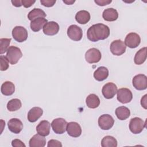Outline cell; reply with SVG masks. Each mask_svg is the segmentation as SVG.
Here are the masks:
<instances>
[{"instance_id":"obj_25","label":"cell","mask_w":147,"mask_h":147,"mask_svg":"<svg viewBox=\"0 0 147 147\" xmlns=\"http://www.w3.org/2000/svg\"><path fill=\"white\" fill-rule=\"evenodd\" d=\"M146 59V47H144L137 52L134 58L136 64L141 65L143 64Z\"/></svg>"},{"instance_id":"obj_1","label":"cell","mask_w":147,"mask_h":147,"mask_svg":"<svg viewBox=\"0 0 147 147\" xmlns=\"http://www.w3.org/2000/svg\"><path fill=\"white\" fill-rule=\"evenodd\" d=\"M110 35V29L108 26L99 23L90 26L87 32V36L89 40L96 42L107 38Z\"/></svg>"},{"instance_id":"obj_21","label":"cell","mask_w":147,"mask_h":147,"mask_svg":"<svg viewBox=\"0 0 147 147\" xmlns=\"http://www.w3.org/2000/svg\"><path fill=\"white\" fill-rule=\"evenodd\" d=\"M102 17L106 21H114L117 20L118 13L117 10L113 8H108L103 11Z\"/></svg>"},{"instance_id":"obj_34","label":"cell","mask_w":147,"mask_h":147,"mask_svg":"<svg viewBox=\"0 0 147 147\" xmlns=\"http://www.w3.org/2000/svg\"><path fill=\"white\" fill-rule=\"evenodd\" d=\"M56 0H41L40 2L41 3L45 6V7H52L53 6L55 3H56Z\"/></svg>"},{"instance_id":"obj_11","label":"cell","mask_w":147,"mask_h":147,"mask_svg":"<svg viewBox=\"0 0 147 147\" xmlns=\"http://www.w3.org/2000/svg\"><path fill=\"white\" fill-rule=\"evenodd\" d=\"M141 42V38L140 36L134 32L129 33L125 37V44L126 46L130 48H135L137 47Z\"/></svg>"},{"instance_id":"obj_26","label":"cell","mask_w":147,"mask_h":147,"mask_svg":"<svg viewBox=\"0 0 147 147\" xmlns=\"http://www.w3.org/2000/svg\"><path fill=\"white\" fill-rule=\"evenodd\" d=\"M115 115L119 120H125L130 115V110L125 106H120L115 109Z\"/></svg>"},{"instance_id":"obj_9","label":"cell","mask_w":147,"mask_h":147,"mask_svg":"<svg viewBox=\"0 0 147 147\" xmlns=\"http://www.w3.org/2000/svg\"><path fill=\"white\" fill-rule=\"evenodd\" d=\"M114 123L113 118L109 114H103L98 119V125L102 130H109Z\"/></svg>"},{"instance_id":"obj_7","label":"cell","mask_w":147,"mask_h":147,"mask_svg":"<svg viewBox=\"0 0 147 147\" xmlns=\"http://www.w3.org/2000/svg\"><path fill=\"white\" fill-rule=\"evenodd\" d=\"M102 57L100 52L95 48L89 49L85 54L86 60L90 64L99 62Z\"/></svg>"},{"instance_id":"obj_12","label":"cell","mask_w":147,"mask_h":147,"mask_svg":"<svg viewBox=\"0 0 147 147\" xmlns=\"http://www.w3.org/2000/svg\"><path fill=\"white\" fill-rule=\"evenodd\" d=\"M117 99L122 103H127L130 102L133 98L131 91L127 88H122L119 89L117 92Z\"/></svg>"},{"instance_id":"obj_35","label":"cell","mask_w":147,"mask_h":147,"mask_svg":"<svg viewBox=\"0 0 147 147\" xmlns=\"http://www.w3.org/2000/svg\"><path fill=\"white\" fill-rule=\"evenodd\" d=\"M11 145L14 147H25V145L18 139H14L11 142Z\"/></svg>"},{"instance_id":"obj_20","label":"cell","mask_w":147,"mask_h":147,"mask_svg":"<svg viewBox=\"0 0 147 147\" xmlns=\"http://www.w3.org/2000/svg\"><path fill=\"white\" fill-rule=\"evenodd\" d=\"M109 76L108 69L103 66L98 67L94 73V78L97 81H103L107 78Z\"/></svg>"},{"instance_id":"obj_38","label":"cell","mask_w":147,"mask_h":147,"mask_svg":"<svg viewBox=\"0 0 147 147\" xmlns=\"http://www.w3.org/2000/svg\"><path fill=\"white\" fill-rule=\"evenodd\" d=\"M11 2L12 3L13 5L16 7H20L22 5V1L20 0H12L11 1Z\"/></svg>"},{"instance_id":"obj_19","label":"cell","mask_w":147,"mask_h":147,"mask_svg":"<svg viewBox=\"0 0 147 147\" xmlns=\"http://www.w3.org/2000/svg\"><path fill=\"white\" fill-rule=\"evenodd\" d=\"M43 110L39 107H34L28 113V119L30 122L37 121L42 115Z\"/></svg>"},{"instance_id":"obj_2","label":"cell","mask_w":147,"mask_h":147,"mask_svg":"<svg viewBox=\"0 0 147 147\" xmlns=\"http://www.w3.org/2000/svg\"><path fill=\"white\" fill-rule=\"evenodd\" d=\"M22 56V52L18 47L15 46H10L9 47L6 51V57L9 60V62L12 65L17 63Z\"/></svg>"},{"instance_id":"obj_10","label":"cell","mask_w":147,"mask_h":147,"mask_svg":"<svg viewBox=\"0 0 147 147\" xmlns=\"http://www.w3.org/2000/svg\"><path fill=\"white\" fill-rule=\"evenodd\" d=\"M133 87L137 90H144L147 87V77L144 74H138L132 80Z\"/></svg>"},{"instance_id":"obj_17","label":"cell","mask_w":147,"mask_h":147,"mask_svg":"<svg viewBox=\"0 0 147 147\" xmlns=\"http://www.w3.org/2000/svg\"><path fill=\"white\" fill-rule=\"evenodd\" d=\"M46 144V139L44 136L39 134L34 135L29 140V145L30 147H44Z\"/></svg>"},{"instance_id":"obj_5","label":"cell","mask_w":147,"mask_h":147,"mask_svg":"<svg viewBox=\"0 0 147 147\" xmlns=\"http://www.w3.org/2000/svg\"><path fill=\"white\" fill-rule=\"evenodd\" d=\"M67 122L62 118H58L53 119L51 123L52 129L56 134H63L67 129Z\"/></svg>"},{"instance_id":"obj_15","label":"cell","mask_w":147,"mask_h":147,"mask_svg":"<svg viewBox=\"0 0 147 147\" xmlns=\"http://www.w3.org/2000/svg\"><path fill=\"white\" fill-rule=\"evenodd\" d=\"M43 32L48 36H53L56 34L59 30V24L55 21L48 22L43 27Z\"/></svg>"},{"instance_id":"obj_16","label":"cell","mask_w":147,"mask_h":147,"mask_svg":"<svg viewBox=\"0 0 147 147\" xmlns=\"http://www.w3.org/2000/svg\"><path fill=\"white\" fill-rule=\"evenodd\" d=\"M7 126L10 131L14 134L20 133L23 129L22 122L16 118L10 119L8 122Z\"/></svg>"},{"instance_id":"obj_28","label":"cell","mask_w":147,"mask_h":147,"mask_svg":"<svg viewBox=\"0 0 147 147\" xmlns=\"http://www.w3.org/2000/svg\"><path fill=\"white\" fill-rule=\"evenodd\" d=\"M45 13L39 8H34L28 14V18L31 21L38 18H45Z\"/></svg>"},{"instance_id":"obj_33","label":"cell","mask_w":147,"mask_h":147,"mask_svg":"<svg viewBox=\"0 0 147 147\" xmlns=\"http://www.w3.org/2000/svg\"><path fill=\"white\" fill-rule=\"evenodd\" d=\"M48 147H61V143L56 140H51L48 142Z\"/></svg>"},{"instance_id":"obj_31","label":"cell","mask_w":147,"mask_h":147,"mask_svg":"<svg viewBox=\"0 0 147 147\" xmlns=\"http://www.w3.org/2000/svg\"><path fill=\"white\" fill-rule=\"evenodd\" d=\"M11 41V38H2L0 39V53L3 54L7 51Z\"/></svg>"},{"instance_id":"obj_40","label":"cell","mask_w":147,"mask_h":147,"mask_svg":"<svg viewBox=\"0 0 147 147\" xmlns=\"http://www.w3.org/2000/svg\"><path fill=\"white\" fill-rule=\"evenodd\" d=\"M63 2H64L65 3H66L67 5H72V3H74L75 2V1H63Z\"/></svg>"},{"instance_id":"obj_8","label":"cell","mask_w":147,"mask_h":147,"mask_svg":"<svg viewBox=\"0 0 147 147\" xmlns=\"http://www.w3.org/2000/svg\"><path fill=\"white\" fill-rule=\"evenodd\" d=\"M67 35L71 40L78 41L83 37V32L82 29L76 25H71L67 29Z\"/></svg>"},{"instance_id":"obj_32","label":"cell","mask_w":147,"mask_h":147,"mask_svg":"<svg viewBox=\"0 0 147 147\" xmlns=\"http://www.w3.org/2000/svg\"><path fill=\"white\" fill-rule=\"evenodd\" d=\"M0 61H1V71H6L8 69L9 65V60L7 57L5 56L1 55L0 56Z\"/></svg>"},{"instance_id":"obj_24","label":"cell","mask_w":147,"mask_h":147,"mask_svg":"<svg viewBox=\"0 0 147 147\" xmlns=\"http://www.w3.org/2000/svg\"><path fill=\"white\" fill-rule=\"evenodd\" d=\"M75 20L80 24H86L90 20V14L86 10L79 11L75 15Z\"/></svg>"},{"instance_id":"obj_13","label":"cell","mask_w":147,"mask_h":147,"mask_svg":"<svg viewBox=\"0 0 147 147\" xmlns=\"http://www.w3.org/2000/svg\"><path fill=\"white\" fill-rule=\"evenodd\" d=\"M117 91V86L112 82L106 83L103 86L102 89V92L103 96L108 99L113 98L116 94Z\"/></svg>"},{"instance_id":"obj_39","label":"cell","mask_w":147,"mask_h":147,"mask_svg":"<svg viewBox=\"0 0 147 147\" xmlns=\"http://www.w3.org/2000/svg\"><path fill=\"white\" fill-rule=\"evenodd\" d=\"M141 104L144 109H146V95H145L143 98H141Z\"/></svg>"},{"instance_id":"obj_27","label":"cell","mask_w":147,"mask_h":147,"mask_svg":"<svg viewBox=\"0 0 147 147\" xmlns=\"http://www.w3.org/2000/svg\"><path fill=\"white\" fill-rule=\"evenodd\" d=\"M86 102L87 106L89 108L95 109L99 106L100 104V99L96 95L91 94L86 98Z\"/></svg>"},{"instance_id":"obj_29","label":"cell","mask_w":147,"mask_h":147,"mask_svg":"<svg viewBox=\"0 0 147 147\" xmlns=\"http://www.w3.org/2000/svg\"><path fill=\"white\" fill-rule=\"evenodd\" d=\"M101 146L102 147H117V140L110 136H105L101 141Z\"/></svg>"},{"instance_id":"obj_3","label":"cell","mask_w":147,"mask_h":147,"mask_svg":"<svg viewBox=\"0 0 147 147\" xmlns=\"http://www.w3.org/2000/svg\"><path fill=\"white\" fill-rule=\"evenodd\" d=\"M145 127V122L140 118L134 117L130 119L129 129L133 134L140 133Z\"/></svg>"},{"instance_id":"obj_37","label":"cell","mask_w":147,"mask_h":147,"mask_svg":"<svg viewBox=\"0 0 147 147\" xmlns=\"http://www.w3.org/2000/svg\"><path fill=\"white\" fill-rule=\"evenodd\" d=\"M112 1L111 0H95V2L99 6H103L110 3Z\"/></svg>"},{"instance_id":"obj_30","label":"cell","mask_w":147,"mask_h":147,"mask_svg":"<svg viewBox=\"0 0 147 147\" xmlns=\"http://www.w3.org/2000/svg\"><path fill=\"white\" fill-rule=\"evenodd\" d=\"M22 106L20 99L15 98L9 100L7 104V109L10 111H15L19 110Z\"/></svg>"},{"instance_id":"obj_6","label":"cell","mask_w":147,"mask_h":147,"mask_svg":"<svg viewBox=\"0 0 147 147\" xmlns=\"http://www.w3.org/2000/svg\"><path fill=\"white\" fill-rule=\"evenodd\" d=\"M126 46L123 41L121 40L113 41L110 47L111 53L115 56H120L125 52Z\"/></svg>"},{"instance_id":"obj_22","label":"cell","mask_w":147,"mask_h":147,"mask_svg":"<svg viewBox=\"0 0 147 147\" xmlns=\"http://www.w3.org/2000/svg\"><path fill=\"white\" fill-rule=\"evenodd\" d=\"M48 22V21L45 18H38L31 21L30 26L31 29L33 32H38Z\"/></svg>"},{"instance_id":"obj_14","label":"cell","mask_w":147,"mask_h":147,"mask_svg":"<svg viewBox=\"0 0 147 147\" xmlns=\"http://www.w3.org/2000/svg\"><path fill=\"white\" fill-rule=\"evenodd\" d=\"M66 130L68 135L73 137H78L82 134V129L80 125L75 122L67 123Z\"/></svg>"},{"instance_id":"obj_23","label":"cell","mask_w":147,"mask_h":147,"mask_svg":"<svg viewBox=\"0 0 147 147\" xmlns=\"http://www.w3.org/2000/svg\"><path fill=\"white\" fill-rule=\"evenodd\" d=\"M1 92L3 95L6 96L11 95L15 91L14 84L10 81L5 82L1 86Z\"/></svg>"},{"instance_id":"obj_18","label":"cell","mask_w":147,"mask_h":147,"mask_svg":"<svg viewBox=\"0 0 147 147\" xmlns=\"http://www.w3.org/2000/svg\"><path fill=\"white\" fill-rule=\"evenodd\" d=\"M51 124L46 120L41 121L36 127V131L38 134L42 136H48L50 133Z\"/></svg>"},{"instance_id":"obj_36","label":"cell","mask_w":147,"mask_h":147,"mask_svg":"<svg viewBox=\"0 0 147 147\" xmlns=\"http://www.w3.org/2000/svg\"><path fill=\"white\" fill-rule=\"evenodd\" d=\"M36 1H32V0H22V5L26 7H29L31 6H32L34 3Z\"/></svg>"},{"instance_id":"obj_4","label":"cell","mask_w":147,"mask_h":147,"mask_svg":"<svg viewBox=\"0 0 147 147\" xmlns=\"http://www.w3.org/2000/svg\"><path fill=\"white\" fill-rule=\"evenodd\" d=\"M12 36L16 41L22 42L26 40L28 38V32L24 27L16 26L13 29Z\"/></svg>"}]
</instances>
